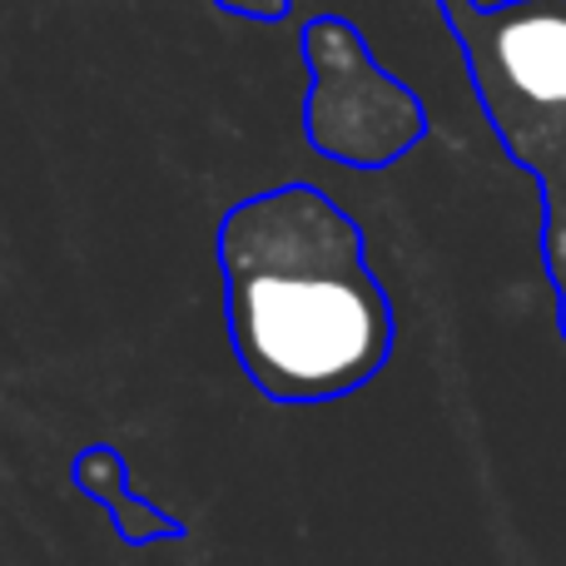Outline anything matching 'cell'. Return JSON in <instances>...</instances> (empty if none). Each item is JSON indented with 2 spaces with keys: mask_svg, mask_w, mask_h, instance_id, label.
<instances>
[{
  "mask_svg": "<svg viewBox=\"0 0 566 566\" xmlns=\"http://www.w3.org/2000/svg\"><path fill=\"white\" fill-rule=\"evenodd\" d=\"M224 318L249 382L274 402L348 398L392 358V303L363 229L323 189L279 185L219 219Z\"/></svg>",
  "mask_w": 566,
  "mask_h": 566,
  "instance_id": "6da1fadb",
  "label": "cell"
},
{
  "mask_svg": "<svg viewBox=\"0 0 566 566\" xmlns=\"http://www.w3.org/2000/svg\"><path fill=\"white\" fill-rule=\"evenodd\" d=\"M488 125L542 189V259L566 338V0H438Z\"/></svg>",
  "mask_w": 566,
  "mask_h": 566,
  "instance_id": "7a4b0ae2",
  "label": "cell"
},
{
  "mask_svg": "<svg viewBox=\"0 0 566 566\" xmlns=\"http://www.w3.org/2000/svg\"><path fill=\"white\" fill-rule=\"evenodd\" d=\"M303 60L313 70L303 129L323 159L382 169L422 139L428 115L418 95L373 60V50L343 15H318L303 25Z\"/></svg>",
  "mask_w": 566,
  "mask_h": 566,
  "instance_id": "3957f363",
  "label": "cell"
},
{
  "mask_svg": "<svg viewBox=\"0 0 566 566\" xmlns=\"http://www.w3.org/2000/svg\"><path fill=\"white\" fill-rule=\"evenodd\" d=\"M70 478H75V488L85 492L90 502H99V507L115 517V532L129 542V547H149V542H179L189 532L179 517H169V512H159L155 502H139L135 492H129L125 452L109 448V442H90V448L75 458Z\"/></svg>",
  "mask_w": 566,
  "mask_h": 566,
  "instance_id": "277c9868",
  "label": "cell"
},
{
  "mask_svg": "<svg viewBox=\"0 0 566 566\" xmlns=\"http://www.w3.org/2000/svg\"><path fill=\"white\" fill-rule=\"evenodd\" d=\"M219 10L229 15H244V20H283L289 15V0H214Z\"/></svg>",
  "mask_w": 566,
  "mask_h": 566,
  "instance_id": "5b68a950",
  "label": "cell"
}]
</instances>
